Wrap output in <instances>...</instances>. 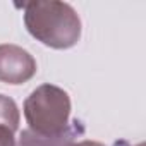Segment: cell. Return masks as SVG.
I'll list each match as a JSON object with an SVG mask.
<instances>
[{
    "label": "cell",
    "mask_w": 146,
    "mask_h": 146,
    "mask_svg": "<svg viewBox=\"0 0 146 146\" xmlns=\"http://www.w3.org/2000/svg\"><path fill=\"white\" fill-rule=\"evenodd\" d=\"M28 33L55 50H67L81 40V19L70 4L58 0H36L23 4Z\"/></svg>",
    "instance_id": "cell-1"
},
{
    "label": "cell",
    "mask_w": 146,
    "mask_h": 146,
    "mask_svg": "<svg viewBox=\"0 0 146 146\" xmlns=\"http://www.w3.org/2000/svg\"><path fill=\"white\" fill-rule=\"evenodd\" d=\"M24 117L31 132L45 137L60 136L70 125V96L55 84H41L26 98Z\"/></svg>",
    "instance_id": "cell-2"
},
{
    "label": "cell",
    "mask_w": 146,
    "mask_h": 146,
    "mask_svg": "<svg viewBox=\"0 0 146 146\" xmlns=\"http://www.w3.org/2000/svg\"><path fill=\"white\" fill-rule=\"evenodd\" d=\"M38 70L35 57L23 46L0 45V81L7 84H23L35 78Z\"/></svg>",
    "instance_id": "cell-3"
},
{
    "label": "cell",
    "mask_w": 146,
    "mask_h": 146,
    "mask_svg": "<svg viewBox=\"0 0 146 146\" xmlns=\"http://www.w3.org/2000/svg\"><path fill=\"white\" fill-rule=\"evenodd\" d=\"M83 132H84V127L78 119L69 125V129L64 134L55 136V137L38 136V134L31 132L29 129H26V131L21 132L17 146H72L76 143V137Z\"/></svg>",
    "instance_id": "cell-4"
},
{
    "label": "cell",
    "mask_w": 146,
    "mask_h": 146,
    "mask_svg": "<svg viewBox=\"0 0 146 146\" xmlns=\"http://www.w3.org/2000/svg\"><path fill=\"white\" fill-rule=\"evenodd\" d=\"M19 120H21V115L16 102L11 96L0 95V125L9 127L16 132L19 127Z\"/></svg>",
    "instance_id": "cell-5"
},
{
    "label": "cell",
    "mask_w": 146,
    "mask_h": 146,
    "mask_svg": "<svg viewBox=\"0 0 146 146\" xmlns=\"http://www.w3.org/2000/svg\"><path fill=\"white\" fill-rule=\"evenodd\" d=\"M0 146H16V137L12 129L0 125Z\"/></svg>",
    "instance_id": "cell-6"
},
{
    "label": "cell",
    "mask_w": 146,
    "mask_h": 146,
    "mask_svg": "<svg viewBox=\"0 0 146 146\" xmlns=\"http://www.w3.org/2000/svg\"><path fill=\"white\" fill-rule=\"evenodd\" d=\"M72 146H105L103 143H98V141H91V139H84V141H78Z\"/></svg>",
    "instance_id": "cell-7"
},
{
    "label": "cell",
    "mask_w": 146,
    "mask_h": 146,
    "mask_svg": "<svg viewBox=\"0 0 146 146\" xmlns=\"http://www.w3.org/2000/svg\"><path fill=\"white\" fill-rule=\"evenodd\" d=\"M137 146H143V144H137Z\"/></svg>",
    "instance_id": "cell-8"
}]
</instances>
